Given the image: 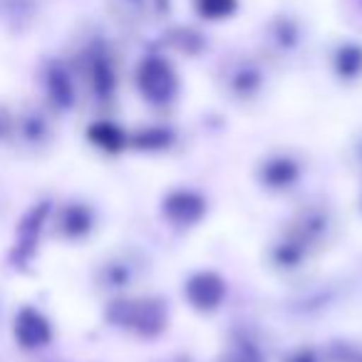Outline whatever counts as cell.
<instances>
[{
  "label": "cell",
  "instance_id": "1",
  "mask_svg": "<svg viewBox=\"0 0 362 362\" xmlns=\"http://www.w3.org/2000/svg\"><path fill=\"white\" fill-rule=\"evenodd\" d=\"M50 322L33 308H23L16 317V337L23 347H40L50 340Z\"/></svg>",
  "mask_w": 362,
  "mask_h": 362
},
{
  "label": "cell",
  "instance_id": "2",
  "mask_svg": "<svg viewBox=\"0 0 362 362\" xmlns=\"http://www.w3.org/2000/svg\"><path fill=\"white\" fill-rule=\"evenodd\" d=\"M189 300L197 308L206 310V308H216L223 298V283L218 281L214 273H202V276H194L187 286Z\"/></svg>",
  "mask_w": 362,
  "mask_h": 362
},
{
  "label": "cell",
  "instance_id": "3",
  "mask_svg": "<svg viewBox=\"0 0 362 362\" xmlns=\"http://www.w3.org/2000/svg\"><path fill=\"white\" fill-rule=\"evenodd\" d=\"M141 87H144V92L151 100H166V97L171 95V90H174V82H171V75L164 65L151 62V65H144Z\"/></svg>",
  "mask_w": 362,
  "mask_h": 362
},
{
  "label": "cell",
  "instance_id": "4",
  "mask_svg": "<svg viewBox=\"0 0 362 362\" xmlns=\"http://www.w3.org/2000/svg\"><path fill=\"white\" fill-rule=\"evenodd\" d=\"M166 214L169 218L179 223H189L194 218H199L202 214V202H199L194 194H174V197L166 202Z\"/></svg>",
  "mask_w": 362,
  "mask_h": 362
},
{
  "label": "cell",
  "instance_id": "5",
  "mask_svg": "<svg viewBox=\"0 0 362 362\" xmlns=\"http://www.w3.org/2000/svg\"><path fill=\"white\" fill-rule=\"evenodd\" d=\"M90 139L105 149H119L122 146V132L112 124H95L90 132Z\"/></svg>",
  "mask_w": 362,
  "mask_h": 362
},
{
  "label": "cell",
  "instance_id": "6",
  "mask_svg": "<svg viewBox=\"0 0 362 362\" xmlns=\"http://www.w3.org/2000/svg\"><path fill=\"white\" fill-rule=\"evenodd\" d=\"M65 231L67 233H82V231H87V223H90V216L85 214V209H80V206H72V209H67L65 211Z\"/></svg>",
  "mask_w": 362,
  "mask_h": 362
},
{
  "label": "cell",
  "instance_id": "7",
  "mask_svg": "<svg viewBox=\"0 0 362 362\" xmlns=\"http://www.w3.org/2000/svg\"><path fill=\"white\" fill-rule=\"evenodd\" d=\"M202 6L204 16H211V18H223L233 11V0H202L199 3Z\"/></svg>",
  "mask_w": 362,
  "mask_h": 362
}]
</instances>
